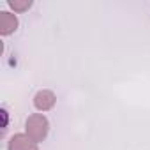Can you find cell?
<instances>
[{"label": "cell", "mask_w": 150, "mask_h": 150, "mask_svg": "<svg viewBox=\"0 0 150 150\" xmlns=\"http://www.w3.org/2000/svg\"><path fill=\"white\" fill-rule=\"evenodd\" d=\"M48 132H50V122H48V118L42 113H34V115H30L27 118V122H25V134L28 138H32L35 143L46 139Z\"/></svg>", "instance_id": "cell-1"}, {"label": "cell", "mask_w": 150, "mask_h": 150, "mask_svg": "<svg viewBox=\"0 0 150 150\" xmlns=\"http://www.w3.org/2000/svg\"><path fill=\"white\" fill-rule=\"evenodd\" d=\"M7 150H39V145L32 138H28L25 132H18L11 136L7 143Z\"/></svg>", "instance_id": "cell-2"}, {"label": "cell", "mask_w": 150, "mask_h": 150, "mask_svg": "<svg viewBox=\"0 0 150 150\" xmlns=\"http://www.w3.org/2000/svg\"><path fill=\"white\" fill-rule=\"evenodd\" d=\"M18 16L14 13H9V11H2L0 13V34L4 37L6 35H11L18 30Z\"/></svg>", "instance_id": "cell-3"}, {"label": "cell", "mask_w": 150, "mask_h": 150, "mask_svg": "<svg viewBox=\"0 0 150 150\" xmlns=\"http://www.w3.org/2000/svg\"><path fill=\"white\" fill-rule=\"evenodd\" d=\"M55 103H57V97H55V94L51 90H39L34 96V106L39 111H50V110H53Z\"/></svg>", "instance_id": "cell-4"}, {"label": "cell", "mask_w": 150, "mask_h": 150, "mask_svg": "<svg viewBox=\"0 0 150 150\" xmlns=\"http://www.w3.org/2000/svg\"><path fill=\"white\" fill-rule=\"evenodd\" d=\"M7 6L14 11V13H25L32 7V0H9Z\"/></svg>", "instance_id": "cell-5"}]
</instances>
